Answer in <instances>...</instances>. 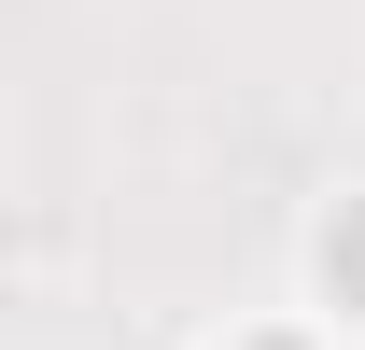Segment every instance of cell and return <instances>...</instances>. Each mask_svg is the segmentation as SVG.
<instances>
[{
	"instance_id": "obj_1",
	"label": "cell",
	"mask_w": 365,
	"mask_h": 350,
	"mask_svg": "<svg viewBox=\"0 0 365 350\" xmlns=\"http://www.w3.org/2000/svg\"><path fill=\"white\" fill-rule=\"evenodd\" d=\"M323 280H337V308H365V211H337V238H323Z\"/></svg>"
},
{
	"instance_id": "obj_2",
	"label": "cell",
	"mask_w": 365,
	"mask_h": 350,
	"mask_svg": "<svg viewBox=\"0 0 365 350\" xmlns=\"http://www.w3.org/2000/svg\"><path fill=\"white\" fill-rule=\"evenodd\" d=\"M267 350H281V336H267Z\"/></svg>"
}]
</instances>
